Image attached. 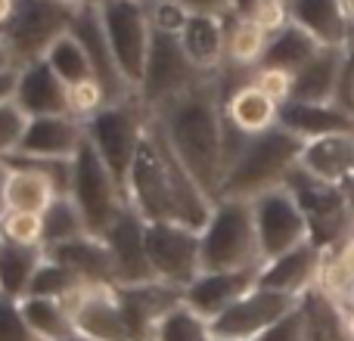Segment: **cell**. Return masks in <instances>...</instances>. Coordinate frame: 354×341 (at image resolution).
<instances>
[{
  "label": "cell",
  "mask_w": 354,
  "mask_h": 341,
  "mask_svg": "<svg viewBox=\"0 0 354 341\" xmlns=\"http://www.w3.org/2000/svg\"><path fill=\"white\" fill-rule=\"evenodd\" d=\"M299 304H301V298L255 286L233 307H227L218 320H212L214 335L227 338V341H258L270 326H277L283 317H289Z\"/></svg>",
  "instance_id": "obj_13"
},
{
  "label": "cell",
  "mask_w": 354,
  "mask_h": 341,
  "mask_svg": "<svg viewBox=\"0 0 354 341\" xmlns=\"http://www.w3.org/2000/svg\"><path fill=\"white\" fill-rule=\"evenodd\" d=\"M66 341H93V338H87V335H81V332H75V335L66 338Z\"/></svg>",
  "instance_id": "obj_54"
},
{
  "label": "cell",
  "mask_w": 354,
  "mask_h": 341,
  "mask_svg": "<svg viewBox=\"0 0 354 341\" xmlns=\"http://www.w3.org/2000/svg\"><path fill=\"white\" fill-rule=\"evenodd\" d=\"M202 78L205 75L183 53L180 37L156 31L153 47H149V56H147V68H143V81L137 87V97L149 106V112H156L165 103L177 99L180 93H187L189 87H196Z\"/></svg>",
  "instance_id": "obj_9"
},
{
  "label": "cell",
  "mask_w": 354,
  "mask_h": 341,
  "mask_svg": "<svg viewBox=\"0 0 354 341\" xmlns=\"http://www.w3.org/2000/svg\"><path fill=\"white\" fill-rule=\"evenodd\" d=\"M280 124L301 140H317L330 134H354V112L339 103H299L289 99L280 106Z\"/></svg>",
  "instance_id": "obj_25"
},
{
  "label": "cell",
  "mask_w": 354,
  "mask_h": 341,
  "mask_svg": "<svg viewBox=\"0 0 354 341\" xmlns=\"http://www.w3.org/2000/svg\"><path fill=\"white\" fill-rule=\"evenodd\" d=\"M28 121L31 118L25 115L16 103L0 106V159H10V155H16L19 149H22Z\"/></svg>",
  "instance_id": "obj_42"
},
{
  "label": "cell",
  "mask_w": 354,
  "mask_h": 341,
  "mask_svg": "<svg viewBox=\"0 0 354 341\" xmlns=\"http://www.w3.org/2000/svg\"><path fill=\"white\" fill-rule=\"evenodd\" d=\"M224 118L239 134L255 137L280 124V106L255 81H245L243 87H236L233 93L224 97Z\"/></svg>",
  "instance_id": "obj_28"
},
{
  "label": "cell",
  "mask_w": 354,
  "mask_h": 341,
  "mask_svg": "<svg viewBox=\"0 0 354 341\" xmlns=\"http://www.w3.org/2000/svg\"><path fill=\"white\" fill-rule=\"evenodd\" d=\"M305 140L286 130L283 124L264 130V134L245 137L236 159L230 162L221 186V199H243L255 202L270 189L286 186L289 174L299 168Z\"/></svg>",
  "instance_id": "obj_2"
},
{
  "label": "cell",
  "mask_w": 354,
  "mask_h": 341,
  "mask_svg": "<svg viewBox=\"0 0 354 341\" xmlns=\"http://www.w3.org/2000/svg\"><path fill=\"white\" fill-rule=\"evenodd\" d=\"M84 289H87L84 282H81L78 276H75L72 270L66 267V264H59L47 251L44 264L37 267V273H35V282H31L28 295H37V298H56V301H66V304H72V301L78 298ZM28 295H25V298H28Z\"/></svg>",
  "instance_id": "obj_36"
},
{
  "label": "cell",
  "mask_w": 354,
  "mask_h": 341,
  "mask_svg": "<svg viewBox=\"0 0 354 341\" xmlns=\"http://www.w3.org/2000/svg\"><path fill=\"white\" fill-rule=\"evenodd\" d=\"M87 143L84 121L72 115H44L31 118L19 153L37 159H75Z\"/></svg>",
  "instance_id": "obj_22"
},
{
  "label": "cell",
  "mask_w": 354,
  "mask_h": 341,
  "mask_svg": "<svg viewBox=\"0 0 354 341\" xmlns=\"http://www.w3.org/2000/svg\"><path fill=\"white\" fill-rule=\"evenodd\" d=\"M128 202L147 224H159V220H177L171 183H168V168L162 159L159 140L153 134V121L143 137V146L137 153L134 165L128 174Z\"/></svg>",
  "instance_id": "obj_12"
},
{
  "label": "cell",
  "mask_w": 354,
  "mask_h": 341,
  "mask_svg": "<svg viewBox=\"0 0 354 341\" xmlns=\"http://www.w3.org/2000/svg\"><path fill=\"white\" fill-rule=\"evenodd\" d=\"M258 341H305V313H301V304L289 317H283L277 326H270Z\"/></svg>",
  "instance_id": "obj_45"
},
{
  "label": "cell",
  "mask_w": 354,
  "mask_h": 341,
  "mask_svg": "<svg viewBox=\"0 0 354 341\" xmlns=\"http://www.w3.org/2000/svg\"><path fill=\"white\" fill-rule=\"evenodd\" d=\"M348 180H354V174H351V177H348Z\"/></svg>",
  "instance_id": "obj_56"
},
{
  "label": "cell",
  "mask_w": 354,
  "mask_h": 341,
  "mask_svg": "<svg viewBox=\"0 0 354 341\" xmlns=\"http://www.w3.org/2000/svg\"><path fill=\"white\" fill-rule=\"evenodd\" d=\"M348 47H324L305 68L292 75V99L299 103H336Z\"/></svg>",
  "instance_id": "obj_26"
},
{
  "label": "cell",
  "mask_w": 354,
  "mask_h": 341,
  "mask_svg": "<svg viewBox=\"0 0 354 341\" xmlns=\"http://www.w3.org/2000/svg\"><path fill=\"white\" fill-rule=\"evenodd\" d=\"M22 313L37 341H66L75 335L72 304H66V301L28 295V298H22Z\"/></svg>",
  "instance_id": "obj_34"
},
{
  "label": "cell",
  "mask_w": 354,
  "mask_h": 341,
  "mask_svg": "<svg viewBox=\"0 0 354 341\" xmlns=\"http://www.w3.org/2000/svg\"><path fill=\"white\" fill-rule=\"evenodd\" d=\"M218 341H227V338H218Z\"/></svg>",
  "instance_id": "obj_57"
},
{
  "label": "cell",
  "mask_w": 354,
  "mask_h": 341,
  "mask_svg": "<svg viewBox=\"0 0 354 341\" xmlns=\"http://www.w3.org/2000/svg\"><path fill=\"white\" fill-rule=\"evenodd\" d=\"M330 251H336V257L342 261V267H345V273L354 280V233L348 239H342V242L336 245V249H330Z\"/></svg>",
  "instance_id": "obj_48"
},
{
  "label": "cell",
  "mask_w": 354,
  "mask_h": 341,
  "mask_svg": "<svg viewBox=\"0 0 354 341\" xmlns=\"http://www.w3.org/2000/svg\"><path fill=\"white\" fill-rule=\"evenodd\" d=\"M118 301L128 317V329L134 341H156V329L183 301V289H174L162 280L140 282V286H118Z\"/></svg>",
  "instance_id": "obj_16"
},
{
  "label": "cell",
  "mask_w": 354,
  "mask_h": 341,
  "mask_svg": "<svg viewBox=\"0 0 354 341\" xmlns=\"http://www.w3.org/2000/svg\"><path fill=\"white\" fill-rule=\"evenodd\" d=\"M50 255L59 264H66L87 289H118V264L112 249L106 245L103 236H87L72 239L66 245H56V249H47Z\"/></svg>",
  "instance_id": "obj_20"
},
{
  "label": "cell",
  "mask_w": 354,
  "mask_h": 341,
  "mask_svg": "<svg viewBox=\"0 0 354 341\" xmlns=\"http://www.w3.org/2000/svg\"><path fill=\"white\" fill-rule=\"evenodd\" d=\"M261 264L264 257L258 245L252 202L218 199L208 224L202 226V273L245 270L261 267Z\"/></svg>",
  "instance_id": "obj_3"
},
{
  "label": "cell",
  "mask_w": 354,
  "mask_h": 341,
  "mask_svg": "<svg viewBox=\"0 0 354 341\" xmlns=\"http://www.w3.org/2000/svg\"><path fill=\"white\" fill-rule=\"evenodd\" d=\"M252 211H255V230H258V245H261L264 261H274V257L311 242L308 217L301 211L299 199L286 186L258 195L252 202Z\"/></svg>",
  "instance_id": "obj_11"
},
{
  "label": "cell",
  "mask_w": 354,
  "mask_h": 341,
  "mask_svg": "<svg viewBox=\"0 0 354 341\" xmlns=\"http://www.w3.org/2000/svg\"><path fill=\"white\" fill-rule=\"evenodd\" d=\"M147 255L156 280L187 289L202 276V233L177 220L147 224Z\"/></svg>",
  "instance_id": "obj_8"
},
{
  "label": "cell",
  "mask_w": 354,
  "mask_h": 341,
  "mask_svg": "<svg viewBox=\"0 0 354 341\" xmlns=\"http://www.w3.org/2000/svg\"><path fill=\"white\" fill-rule=\"evenodd\" d=\"M16 106L28 118L44 115H72L68 112V84L50 68L47 59L19 68V90Z\"/></svg>",
  "instance_id": "obj_21"
},
{
  "label": "cell",
  "mask_w": 354,
  "mask_h": 341,
  "mask_svg": "<svg viewBox=\"0 0 354 341\" xmlns=\"http://www.w3.org/2000/svg\"><path fill=\"white\" fill-rule=\"evenodd\" d=\"M270 35L255 22V19H236L227 16V66L255 72L268 53Z\"/></svg>",
  "instance_id": "obj_32"
},
{
  "label": "cell",
  "mask_w": 354,
  "mask_h": 341,
  "mask_svg": "<svg viewBox=\"0 0 354 341\" xmlns=\"http://www.w3.org/2000/svg\"><path fill=\"white\" fill-rule=\"evenodd\" d=\"M6 180H10V165L0 159V211H3V189H6Z\"/></svg>",
  "instance_id": "obj_52"
},
{
  "label": "cell",
  "mask_w": 354,
  "mask_h": 341,
  "mask_svg": "<svg viewBox=\"0 0 354 341\" xmlns=\"http://www.w3.org/2000/svg\"><path fill=\"white\" fill-rule=\"evenodd\" d=\"M320 50L324 47H320L305 28H299L295 22H289L286 28H280L277 35H270L268 53H264V59H261L258 68H280V72L295 75L299 68H305Z\"/></svg>",
  "instance_id": "obj_31"
},
{
  "label": "cell",
  "mask_w": 354,
  "mask_h": 341,
  "mask_svg": "<svg viewBox=\"0 0 354 341\" xmlns=\"http://www.w3.org/2000/svg\"><path fill=\"white\" fill-rule=\"evenodd\" d=\"M16 90H19V68L0 72V106L16 103Z\"/></svg>",
  "instance_id": "obj_46"
},
{
  "label": "cell",
  "mask_w": 354,
  "mask_h": 341,
  "mask_svg": "<svg viewBox=\"0 0 354 341\" xmlns=\"http://www.w3.org/2000/svg\"><path fill=\"white\" fill-rule=\"evenodd\" d=\"M6 68H16V62H12V53H10V47H6V41L0 37V72H6Z\"/></svg>",
  "instance_id": "obj_51"
},
{
  "label": "cell",
  "mask_w": 354,
  "mask_h": 341,
  "mask_svg": "<svg viewBox=\"0 0 354 341\" xmlns=\"http://www.w3.org/2000/svg\"><path fill=\"white\" fill-rule=\"evenodd\" d=\"M72 317L75 332L93 341H134L118 301V289H84L72 301Z\"/></svg>",
  "instance_id": "obj_18"
},
{
  "label": "cell",
  "mask_w": 354,
  "mask_h": 341,
  "mask_svg": "<svg viewBox=\"0 0 354 341\" xmlns=\"http://www.w3.org/2000/svg\"><path fill=\"white\" fill-rule=\"evenodd\" d=\"M289 22L305 28L320 47L351 43V12L345 0H289Z\"/></svg>",
  "instance_id": "obj_23"
},
{
  "label": "cell",
  "mask_w": 354,
  "mask_h": 341,
  "mask_svg": "<svg viewBox=\"0 0 354 341\" xmlns=\"http://www.w3.org/2000/svg\"><path fill=\"white\" fill-rule=\"evenodd\" d=\"M16 10H19V0H0V37L6 35L12 16H16Z\"/></svg>",
  "instance_id": "obj_49"
},
{
  "label": "cell",
  "mask_w": 354,
  "mask_h": 341,
  "mask_svg": "<svg viewBox=\"0 0 354 341\" xmlns=\"http://www.w3.org/2000/svg\"><path fill=\"white\" fill-rule=\"evenodd\" d=\"M59 3H68V6H75V10H103L112 0H59Z\"/></svg>",
  "instance_id": "obj_50"
},
{
  "label": "cell",
  "mask_w": 354,
  "mask_h": 341,
  "mask_svg": "<svg viewBox=\"0 0 354 341\" xmlns=\"http://www.w3.org/2000/svg\"><path fill=\"white\" fill-rule=\"evenodd\" d=\"M0 341H37L22 313V301L0 295Z\"/></svg>",
  "instance_id": "obj_43"
},
{
  "label": "cell",
  "mask_w": 354,
  "mask_h": 341,
  "mask_svg": "<svg viewBox=\"0 0 354 341\" xmlns=\"http://www.w3.org/2000/svg\"><path fill=\"white\" fill-rule=\"evenodd\" d=\"M53 199H56V189L50 186V180L44 174H37V170H31V168L10 165V180H6V189H3L6 211L44 214Z\"/></svg>",
  "instance_id": "obj_33"
},
{
  "label": "cell",
  "mask_w": 354,
  "mask_h": 341,
  "mask_svg": "<svg viewBox=\"0 0 354 341\" xmlns=\"http://www.w3.org/2000/svg\"><path fill=\"white\" fill-rule=\"evenodd\" d=\"M156 341H218L212 320L196 313L189 304H177L165 313V320L156 329Z\"/></svg>",
  "instance_id": "obj_37"
},
{
  "label": "cell",
  "mask_w": 354,
  "mask_h": 341,
  "mask_svg": "<svg viewBox=\"0 0 354 341\" xmlns=\"http://www.w3.org/2000/svg\"><path fill=\"white\" fill-rule=\"evenodd\" d=\"M301 313H305V341H354L348 313L320 289H311L301 298Z\"/></svg>",
  "instance_id": "obj_29"
},
{
  "label": "cell",
  "mask_w": 354,
  "mask_h": 341,
  "mask_svg": "<svg viewBox=\"0 0 354 341\" xmlns=\"http://www.w3.org/2000/svg\"><path fill=\"white\" fill-rule=\"evenodd\" d=\"M147 10L153 31H159V35H180L193 16V10L183 6L180 0H147Z\"/></svg>",
  "instance_id": "obj_41"
},
{
  "label": "cell",
  "mask_w": 354,
  "mask_h": 341,
  "mask_svg": "<svg viewBox=\"0 0 354 341\" xmlns=\"http://www.w3.org/2000/svg\"><path fill=\"white\" fill-rule=\"evenodd\" d=\"M87 220L81 214V208L75 205L72 195H56L50 202V208L44 211V249H56L66 245L72 239L87 236Z\"/></svg>",
  "instance_id": "obj_35"
},
{
  "label": "cell",
  "mask_w": 354,
  "mask_h": 341,
  "mask_svg": "<svg viewBox=\"0 0 354 341\" xmlns=\"http://www.w3.org/2000/svg\"><path fill=\"white\" fill-rule=\"evenodd\" d=\"M324 255L326 251L320 249V245L305 242V245H299V249L286 251V255L274 257V261H264L258 286L274 289V292H283V295H292V298H305L311 289H317Z\"/></svg>",
  "instance_id": "obj_19"
},
{
  "label": "cell",
  "mask_w": 354,
  "mask_h": 341,
  "mask_svg": "<svg viewBox=\"0 0 354 341\" xmlns=\"http://www.w3.org/2000/svg\"><path fill=\"white\" fill-rule=\"evenodd\" d=\"M106 25L109 43L115 50V59L122 72L134 87H140L143 68H147V56L153 47V22H149L147 0H112L100 10Z\"/></svg>",
  "instance_id": "obj_10"
},
{
  "label": "cell",
  "mask_w": 354,
  "mask_h": 341,
  "mask_svg": "<svg viewBox=\"0 0 354 341\" xmlns=\"http://www.w3.org/2000/svg\"><path fill=\"white\" fill-rule=\"evenodd\" d=\"M47 62H50V68H53V72L59 75L68 87H75V84H81V81H91L93 78V68H91V59H87V50L81 47V41L72 35V31H68L66 37H59V41L50 47ZM93 81H97V78H93Z\"/></svg>",
  "instance_id": "obj_38"
},
{
  "label": "cell",
  "mask_w": 354,
  "mask_h": 341,
  "mask_svg": "<svg viewBox=\"0 0 354 341\" xmlns=\"http://www.w3.org/2000/svg\"><path fill=\"white\" fill-rule=\"evenodd\" d=\"M106 106H109V97H106V90L93 78L68 87V112H72V118H78V121L87 124L97 112H103Z\"/></svg>",
  "instance_id": "obj_40"
},
{
  "label": "cell",
  "mask_w": 354,
  "mask_h": 341,
  "mask_svg": "<svg viewBox=\"0 0 354 341\" xmlns=\"http://www.w3.org/2000/svg\"><path fill=\"white\" fill-rule=\"evenodd\" d=\"M149 121H153L149 106L143 103L140 97H134V99H128V103L106 106L103 112H97V115L84 124L87 143H91L100 159L109 165L115 180L124 186V193H128V174H131V165H134L137 153H140V146H143Z\"/></svg>",
  "instance_id": "obj_4"
},
{
  "label": "cell",
  "mask_w": 354,
  "mask_h": 341,
  "mask_svg": "<svg viewBox=\"0 0 354 341\" xmlns=\"http://www.w3.org/2000/svg\"><path fill=\"white\" fill-rule=\"evenodd\" d=\"M0 239L16 245L44 249V214L35 211H0Z\"/></svg>",
  "instance_id": "obj_39"
},
{
  "label": "cell",
  "mask_w": 354,
  "mask_h": 341,
  "mask_svg": "<svg viewBox=\"0 0 354 341\" xmlns=\"http://www.w3.org/2000/svg\"><path fill=\"white\" fill-rule=\"evenodd\" d=\"M342 311L348 313V320H354V286H351V292L345 295V301H342Z\"/></svg>",
  "instance_id": "obj_53"
},
{
  "label": "cell",
  "mask_w": 354,
  "mask_h": 341,
  "mask_svg": "<svg viewBox=\"0 0 354 341\" xmlns=\"http://www.w3.org/2000/svg\"><path fill=\"white\" fill-rule=\"evenodd\" d=\"M72 35L78 37L81 47L87 50V59H91L93 78H97V84L106 90L109 106L134 99L137 97V87L131 84L128 75H124L122 66H118L115 50H112V43H109V35H106V25H103L100 10H78L75 25H72Z\"/></svg>",
  "instance_id": "obj_14"
},
{
  "label": "cell",
  "mask_w": 354,
  "mask_h": 341,
  "mask_svg": "<svg viewBox=\"0 0 354 341\" xmlns=\"http://www.w3.org/2000/svg\"><path fill=\"white\" fill-rule=\"evenodd\" d=\"M351 332H354V320H351Z\"/></svg>",
  "instance_id": "obj_55"
},
{
  "label": "cell",
  "mask_w": 354,
  "mask_h": 341,
  "mask_svg": "<svg viewBox=\"0 0 354 341\" xmlns=\"http://www.w3.org/2000/svg\"><path fill=\"white\" fill-rule=\"evenodd\" d=\"M180 47L202 75L221 72L227 62V16L214 12H193L187 28L180 31Z\"/></svg>",
  "instance_id": "obj_24"
},
{
  "label": "cell",
  "mask_w": 354,
  "mask_h": 341,
  "mask_svg": "<svg viewBox=\"0 0 354 341\" xmlns=\"http://www.w3.org/2000/svg\"><path fill=\"white\" fill-rule=\"evenodd\" d=\"M72 199L81 208V214L87 220V230L93 236H103L112 226V220L131 205L124 186L115 180V174L100 159L91 143H84V149L75 155Z\"/></svg>",
  "instance_id": "obj_7"
},
{
  "label": "cell",
  "mask_w": 354,
  "mask_h": 341,
  "mask_svg": "<svg viewBox=\"0 0 354 341\" xmlns=\"http://www.w3.org/2000/svg\"><path fill=\"white\" fill-rule=\"evenodd\" d=\"M299 168L324 183L342 186L354 174V134H330L308 140L301 149Z\"/></svg>",
  "instance_id": "obj_27"
},
{
  "label": "cell",
  "mask_w": 354,
  "mask_h": 341,
  "mask_svg": "<svg viewBox=\"0 0 354 341\" xmlns=\"http://www.w3.org/2000/svg\"><path fill=\"white\" fill-rule=\"evenodd\" d=\"M153 118L180 162L218 202L227 177V118L218 72L205 75L196 87L156 109Z\"/></svg>",
  "instance_id": "obj_1"
},
{
  "label": "cell",
  "mask_w": 354,
  "mask_h": 341,
  "mask_svg": "<svg viewBox=\"0 0 354 341\" xmlns=\"http://www.w3.org/2000/svg\"><path fill=\"white\" fill-rule=\"evenodd\" d=\"M47 257V249L37 245H16L0 239V295L22 301L28 295L31 282H35L37 267Z\"/></svg>",
  "instance_id": "obj_30"
},
{
  "label": "cell",
  "mask_w": 354,
  "mask_h": 341,
  "mask_svg": "<svg viewBox=\"0 0 354 341\" xmlns=\"http://www.w3.org/2000/svg\"><path fill=\"white\" fill-rule=\"evenodd\" d=\"M286 189L299 199L301 211H305L314 245L330 251L354 233V211H351L348 199H345L342 186L324 183L317 177L305 174L301 168H295L286 180Z\"/></svg>",
  "instance_id": "obj_6"
},
{
  "label": "cell",
  "mask_w": 354,
  "mask_h": 341,
  "mask_svg": "<svg viewBox=\"0 0 354 341\" xmlns=\"http://www.w3.org/2000/svg\"><path fill=\"white\" fill-rule=\"evenodd\" d=\"M193 12H214V16H230V0H180Z\"/></svg>",
  "instance_id": "obj_47"
},
{
  "label": "cell",
  "mask_w": 354,
  "mask_h": 341,
  "mask_svg": "<svg viewBox=\"0 0 354 341\" xmlns=\"http://www.w3.org/2000/svg\"><path fill=\"white\" fill-rule=\"evenodd\" d=\"M252 81H255L277 106H286L289 99H292V75L289 72H280V68H255Z\"/></svg>",
  "instance_id": "obj_44"
},
{
  "label": "cell",
  "mask_w": 354,
  "mask_h": 341,
  "mask_svg": "<svg viewBox=\"0 0 354 341\" xmlns=\"http://www.w3.org/2000/svg\"><path fill=\"white\" fill-rule=\"evenodd\" d=\"M258 276H261V267L202 273L183 289V304H189L205 320H218L227 307H233L243 295H249L258 286Z\"/></svg>",
  "instance_id": "obj_17"
},
{
  "label": "cell",
  "mask_w": 354,
  "mask_h": 341,
  "mask_svg": "<svg viewBox=\"0 0 354 341\" xmlns=\"http://www.w3.org/2000/svg\"><path fill=\"white\" fill-rule=\"evenodd\" d=\"M103 239L112 249V255H115L118 280H122L118 286H140V282L156 280L147 255V220L131 205L112 220V226L103 233Z\"/></svg>",
  "instance_id": "obj_15"
},
{
  "label": "cell",
  "mask_w": 354,
  "mask_h": 341,
  "mask_svg": "<svg viewBox=\"0 0 354 341\" xmlns=\"http://www.w3.org/2000/svg\"><path fill=\"white\" fill-rule=\"evenodd\" d=\"M75 16L78 10L59 0H19V10L3 35L16 68L47 59L50 47L72 31Z\"/></svg>",
  "instance_id": "obj_5"
}]
</instances>
